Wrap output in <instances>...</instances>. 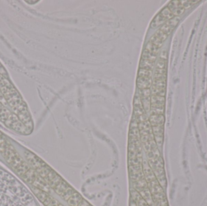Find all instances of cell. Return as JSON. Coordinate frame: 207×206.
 <instances>
[{"mask_svg": "<svg viewBox=\"0 0 207 206\" xmlns=\"http://www.w3.org/2000/svg\"><path fill=\"white\" fill-rule=\"evenodd\" d=\"M181 21V18L179 16H174L173 18L170 19L164 24L162 27L160 28L164 33L168 36L178 25V24Z\"/></svg>", "mask_w": 207, "mask_h": 206, "instance_id": "cell-1", "label": "cell"}, {"mask_svg": "<svg viewBox=\"0 0 207 206\" xmlns=\"http://www.w3.org/2000/svg\"><path fill=\"white\" fill-rule=\"evenodd\" d=\"M168 8L173 13L174 16H179V15H182L185 11V8L181 5L180 1H171L168 5Z\"/></svg>", "mask_w": 207, "mask_h": 206, "instance_id": "cell-2", "label": "cell"}, {"mask_svg": "<svg viewBox=\"0 0 207 206\" xmlns=\"http://www.w3.org/2000/svg\"><path fill=\"white\" fill-rule=\"evenodd\" d=\"M137 84L141 89H148L151 87L152 81L151 78L139 77L137 79Z\"/></svg>", "mask_w": 207, "mask_h": 206, "instance_id": "cell-3", "label": "cell"}, {"mask_svg": "<svg viewBox=\"0 0 207 206\" xmlns=\"http://www.w3.org/2000/svg\"><path fill=\"white\" fill-rule=\"evenodd\" d=\"M164 121V117L162 114L152 115L150 117V122L153 126H163Z\"/></svg>", "mask_w": 207, "mask_h": 206, "instance_id": "cell-4", "label": "cell"}, {"mask_svg": "<svg viewBox=\"0 0 207 206\" xmlns=\"http://www.w3.org/2000/svg\"><path fill=\"white\" fill-rule=\"evenodd\" d=\"M168 21V20L161 13H160L153 20L151 24V27L153 28L158 27Z\"/></svg>", "mask_w": 207, "mask_h": 206, "instance_id": "cell-5", "label": "cell"}, {"mask_svg": "<svg viewBox=\"0 0 207 206\" xmlns=\"http://www.w3.org/2000/svg\"><path fill=\"white\" fill-rule=\"evenodd\" d=\"M151 102L152 103L151 106H164L165 98L164 97L153 95L151 97Z\"/></svg>", "mask_w": 207, "mask_h": 206, "instance_id": "cell-6", "label": "cell"}, {"mask_svg": "<svg viewBox=\"0 0 207 206\" xmlns=\"http://www.w3.org/2000/svg\"><path fill=\"white\" fill-rule=\"evenodd\" d=\"M140 66L141 68L151 70L154 67V62L149 61V60L143 59L141 62Z\"/></svg>", "mask_w": 207, "mask_h": 206, "instance_id": "cell-7", "label": "cell"}, {"mask_svg": "<svg viewBox=\"0 0 207 206\" xmlns=\"http://www.w3.org/2000/svg\"><path fill=\"white\" fill-rule=\"evenodd\" d=\"M145 50L151 53H153L155 55H157V54L159 50V48L157 46L154 45V44H153L151 42H148V44L146 46Z\"/></svg>", "mask_w": 207, "mask_h": 206, "instance_id": "cell-8", "label": "cell"}, {"mask_svg": "<svg viewBox=\"0 0 207 206\" xmlns=\"http://www.w3.org/2000/svg\"><path fill=\"white\" fill-rule=\"evenodd\" d=\"M152 94L154 96H159L164 97L165 95V89L158 88L153 85L152 87Z\"/></svg>", "mask_w": 207, "mask_h": 206, "instance_id": "cell-9", "label": "cell"}, {"mask_svg": "<svg viewBox=\"0 0 207 206\" xmlns=\"http://www.w3.org/2000/svg\"><path fill=\"white\" fill-rule=\"evenodd\" d=\"M156 56L157 55H155L153 53H151L149 51H148L147 50H145L144 53H143V55H142V59L154 62L156 59Z\"/></svg>", "mask_w": 207, "mask_h": 206, "instance_id": "cell-10", "label": "cell"}, {"mask_svg": "<svg viewBox=\"0 0 207 206\" xmlns=\"http://www.w3.org/2000/svg\"><path fill=\"white\" fill-rule=\"evenodd\" d=\"M139 77H147L151 78L152 76V71L151 70L140 68L139 73H138Z\"/></svg>", "mask_w": 207, "mask_h": 206, "instance_id": "cell-11", "label": "cell"}, {"mask_svg": "<svg viewBox=\"0 0 207 206\" xmlns=\"http://www.w3.org/2000/svg\"><path fill=\"white\" fill-rule=\"evenodd\" d=\"M153 85L158 88L165 89L166 87V81L164 80H155L153 81Z\"/></svg>", "mask_w": 207, "mask_h": 206, "instance_id": "cell-12", "label": "cell"}, {"mask_svg": "<svg viewBox=\"0 0 207 206\" xmlns=\"http://www.w3.org/2000/svg\"><path fill=\"white\" fill-rule=\"evenodd\" d=\"M150 42H151L153 44H154V45L157 46L159 48H160L162 45V44H163V41H162L161 39H159L155 35H153L150 38Z\"/></svg>", "mask_w": 207, "mask_h": 206, "instance_id": "cell-13", "label": "cell"}, {"mask_svg": "<svg viewBox=\"0 0 207 206\" xmlns=\"http://www.w3.org/2000/svg\"><path fill=\"white\" fill-rule=\"evenodd\" d=\"M153 133L154 134V136H156V135H163V133H164L163 126H153Z\"/></svg>", "mask_w": 207, "mask_h": 206, "instance_id": "cell-14", "label": "cell"}, {"mask_svg": "<svg viewBox=\"0 0 207 206\" xmlns=\"http://www.w3.org/2000/svg\"><path fill=\"white\" fill-rule=\"evenodd\" d=\"M167 61H164L162 59H159L156 64V68L157 69H162V70H166L167 66Z\"/></svg>", "mask_w": 207, "mask_h": 206, "instance_id": "cell-15", "label": "cell"}, {"mask_svg": "<svg viewBox=\"0 0 207 206\" xmlns=\"http://www.w3.org/2000/svg\"><path fill=\"white\" fill-rule=\"evenodd\" d=\"M154 35H155L156 37H158L159 39H161L162 41H163V42L167 39V36H168L165 33H164L162 31H161L160 29L156 32V33L154 34Z\"/></svg>", "mask_w": 207, "mask_h": 206, "instance_id": "cell-16", "label": "cell"}, {"mask_svg": "<svg viewBox=\"0 0 207 206\" xmlns=\"http://www.w3.org/2000/svg\"><path fill=\"white\" fill-rule=\"evenodd\" d=\"M180 2L181 4V5H182V7L185 8H188L190 7H191L193 5V1H188V0H184V1H180Z\"/></svg>", "mask_w": 207, "mask_h": 206, "instance_id": "cell-17", "label": "cell"}, {"mask_svg": "<svg viewBox=\"0 0 207 206\" xmlns=\"http://www.w3.org/2000/svg\"><path fill=\"white\" fill-rule=\"evenodd\" d=\"M167 76L166 75H161V74H155L154 76V79L155 80H164L166 81Z\"/></svg>", "mask_w": 207, "mask_h": 206, "instance_id": "cell-18", "label": "cell"}, {"mask_svg": "<svg viewBox=\"0 0 207 206\" xmlns=\"http://www.w3.org/2000/svg\"><path fill=\"white\" fill-rule=\"evenodd\" d=\"M167 53L166 52V51H162V52L161 54V57L160 59L164 60V61H167Z\"/></svg>", "mask_w": 207, "mask_h": 206, "instance_id": "cell-19", "label": "cell"}, {"mask_svg": "<svg viewBox=\"0 0 207 206\" xmlns=\"http://www.w3.org/2000/svg\"><path fill=\"white\" fill-rule=\"evenodd\" d=\"M142 94L144 97H149L150 95V90L148 89H144L142 91Z\"/></svg>", "mask_w": 207, "mask_h": 206, "instance_id": "cell-20", "label": "cell"}, {"mask_svg": "<svg viewBox=\"0 0 207 206\" xmlns=\"http://www.w3.org/2000/svg\"><path fill=\"white\" fill-rule=\"evenodd\" d=\"M166 70H162V69H156L155 74H161V75H166Z\"/></svg>", "mask_w": 207, "mask_h": 206, "instance_id": "cell-21", "label": "cell"}]
</instances>
